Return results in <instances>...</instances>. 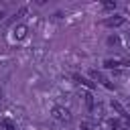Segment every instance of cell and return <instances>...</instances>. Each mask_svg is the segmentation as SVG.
Wrapping results in <instances>:
<instances>
[{
    "label": "cell",
    "instance_id": "cell-1",
    "mask_svg": "<svg viewBox=\"0 0 130 130\" xmlns=\"http://www.w3.org/2000/svg\"><path fill=\"white\" fill-rule=\"evenodd\" d=\"M51 116H53L55 120H59V122H67V120L71 118L69 110H67V108H63V106H55V108L51 110Z\"/></svg>",
    "mask_w": 130,
    "mask_h": 130
},
{
    "label": "cell",
    "instance_id": "cell-2",
    "mask_svg": "<svg viewBox=\"0 0 130 130\" xmlns=\"http://www.w3.org/2000/svg\"><path fill=\"white\" fill-rule=\"evenodd\" d=\"M124 22H126V18H124V16H118V14H116V16H110V18L104 20V24L110 26V28H112V26H122Z\"/></svg>",
    "mask_w": 130,
    "mask_h": 130
},
{
    "label": "cell",
    "instance_id": "cell-3",
    "mask_svg": "<svg viewBox=\"0 0 130 130\" xmlns=\"http://www.w3.org/2000/svg\"><path fill=\"white\" fill-rule=\"evenodd\" d=\"M118 65H122L120 59H106V61H104V67H106V69H116Z\"/></svg>",
    "mask_w": 130,
    "mask_h": 130
},
{
    "label": "cell",
    "instance_id": "cell-4",
    "mask_svg": "<svg viewBox=\"0 0 130 130\" xmlns=\"http://www.w3.org/2000/svg\"><path fill=\"white\" fill-rule=\"evenodd\" d=\"M14 37H16V39H24V37H26V26H24V24H18V26L14 28Z\"/></svg>",
    "mask_w": 130,
    "mask_h": 130
},
{
    "label": "cell",
    "instance_id": "cell-5",
    "mask_svg": "<svg viewBox=\"0 0 130 130\" xmlns=\"http://www.w3.org/2000/svg\"><path fill=\"white\" fill-rule=\"evenodd\" d=\"M112 108H114V110H116L122 118H126V116H128V114H126V110L122 108V104H120V102H114V100H112Z\"/></svg>",
    "mask_w": 130,
    "mask_h": 130
},
{
    "label": "cell",
    "instance_id": "cell-6",
    "mask_svg": "<svg viewBox=\"0 0 130 130\" xmlns=\"http://www.w3.org/2000/svg\"><path fill=\"white\" fill-rule=\"evenodd\" d=\"M75 79H77V83H83V85H87L89 89H93V87H95V85H93L89 79H85V77H81V75H75Z\"/></svg>",
    "mask_w": 130,
    "mask_h": 130
},
{
    "label": "cell",
    "instance_id": "cell-7",
    "mask_svg": "<svg viewBox=\"0 0 130 130\" xmlns=\"http://www.w3.org/2000/svg\"><path fill=\"white\" fill-rule=\"evenodd\" d=\"M89 75H91L93 79H98V81H102V79H104V75H102V73H98L95 69H91V71H89Z\"/></svg>",
    "mask_w": 130,
    "mask_h": 130
},
{
    "label": "cell",
    "instance_id": "cell-8",
    "mask_svg": "<svg viewBox=\"0 0 130 130\" xmlns=\"http://www.w3.org/2000/svg\"><path fill=\"white\" fill-rule=\"evenodd\" d=\"M4 130H16V128H14V124H12L10 120H6V122H4Z\"/></svg>",
    "mask_w": 130,
    "mask_h": 130
},
{
    "label": "cell",
    "instance_id": "cell-9",
    "mask_svg": "<svg viewBox=\"0 0 130 130\" xmlns=\"http://www.w3.org/2000/svg\"><path fill=\"white\" fill-rule=\"evenodd\" d=\"M118 43H120L118 37H110V39H108V45H118Z\"/></svg>",
    "mask_w": 130,
    "mask_h": 130
},
{
    "label": "cell",
    "instance_id": "cell-10",
    "mask_svg": "<svg viewBox=\"0 0 130 130\" xmlns=\"http://www.w3.org/2000/svg\"><path fill=\"white\" fill-rule=\"evenodd\" d=\"M104 8H116V2H104Z\"/></svg>",
    "mask_w": 130,
    "mask_h": 130
},
{
    "label": "cell",
    "instance_id": "cell-11",
    "mask_svg": "<svg viewBox=\"0 0 130 130\" xmlns=\"http://www.w3.org/2000/svg\"><path fill=\"white\" fill-rule=\"evenodd\" d=\"M0 130H4V122H0Z\"/></svg>",
    "mask_w": 130,
    "mask_h": 130
},
{
    "label": "cell",
    "instance_id": "cell-12",
    "mask_svg": "<svg viewBox=\"0 0 130 130\" xmlns=\"http://www.w3.org/2000/svg\"><path fill=\"white\" fill-rule=\"evenodd\" d=\"M2 18H4V12H0V20H2Z\"/></svg>",
    "mask_w": 130,
    "mask_h": 130
},
{
    "label": "cell",
    "instance_id": "cell-13",
    "mask_svg": "<svg viewBox=\"0 0 130 130\" xmlns=\"http://www.w3.org/2000/svg\"><path fill=\"white\" fill-rule=\"evenodd\" d=\"M0 95H2V91H0Z\"/></svg>",
    "mask_w": 130,
    "mask_h": 130
}]
</instances>
